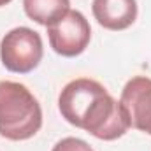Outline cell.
I'll use <instances>...</instances> for the list:
<instances>
[{
  "instance_id": "4",
  "label": "cell",
  "mask_w": 151,
  "mask_h": 151,
  "mask_svg": "<svg viewBox=\"0 0 151 151\" xmlns=\"http://www.w3.org/2000/svg\"><path fill=\"white\" fill-rule=\"evenodd\" d=\"M47 39L55 53L74 58L88 47L91 28L83 12L70 9L62 19L47 27Z\"/></svg>"
},
{
  "instance_id": "3",
  "label": "cell",
  "mask_w": 151,
  "mask_h": 151,
  "mask_svg": "<svg viewBox=\"0 0 151 151\" xmlns=\"http://www.w3.org/2000/svg\"><path fill=\"white\" fill-rule=\"evenodd\" d=\"M42 39L28 27L9 30L0 42V60L4 67L16 74H28L42 60Z\"/></svg>"
},
{
  "instance_id": "2",
  "label": "cell",
  "mask_w": 151,
  "mask_h": 151,
  "mask_svg": "<svg viewBox=\"0 0 151 151\" xmlns=\"http://www.w3.org/2000/svg\"><path fill=\"white\" fill-rule=\"evenodd\" d=\"M42 127V109L32 91L14 81H0V135L27 141Z\"/></svg>"
},
{
  "instance_id": "5",
  "label": "cell",
  "mask_w": 151,
  "mask_h": 151,
  "mask_svg": "<svg viewBox=\"0 0 151 151\" xmlns=\"http://www.w3.org/2000/svg\"><path fill=\"white\" fill-rule=\"evenodd\" d=\"M119 102L128 114L130 127L151 135V79L146 76L132 77L123 91Z\"/></svg>"
},
{
  "instance_id": "1",
  "label": "cell",
  "mask_w": 151,
  "mask_h": 151,
  "mask_svg": "<svg viewBox=\"0 0 151 151\" xmlns=\"http://www.w3.org/2000/svg\"><path fill=\"white\" fill-rule=\"evenodd\" d=\"M58 109L65 121L100 141H116L130 128L123 104L90 77H79L63 86L58 97Z\"/></svg>"
},
{
  "instance_id": "9",
  "label": "cell",
  "mask_w": 151,
  "mask_h": 151,
  "mask_svg": "<svg viewBox=\"0 0 151 151\" xmlns=\"http://www.w3.org/2000/svg\"><path fill=\"white\" fill-rule=\"evenodd\" d=\"M11 0H0V7H4V5H7Z\"/></svg>"
},
{
  "instance_id": "6",
  "label": "cell",
  "mask_w": 151,
  "mask_h": 151,
  "mask_svg": "<svg viewBox=\"0 0 151 151\" xmlns=\"http://www.w3.org/2000/svg\"><path fill=\"white\" fill-rule=\"evenodd\" d=\"M91 11L100 27L107 30H125L137 19L135 0H93Z\"/></svg>"
},
{
  "instance_id": "8",
  "label": "cell",
  "mask_w": 151,
  "mask_h": 151,
  "mask_svg": "<svg viewBox=\"0 0 151 151\" xmlns=\"http://www.w3.org/2000/svg\"><path fill=\"white\" fill-rule=\"evenodd\" d=\"M53 151H93L88 142L77 137H65L55 144Z\"/></svg>"
},
{
  "instance_id": "7",
  "label": "cell",
  "mask_w": 151,
  "mask_h": 151,
  "mask_svg": "<svg viewBox=\"0 0 151 151\" xmlns=\"http://www.w3.org/2000/svg\"><path fill=\"white\" fill-rule=\"evenodd\" d=\"M27 16L42 27H49L70 11V0H23Z\"/></svg>"
}]
</instances>
